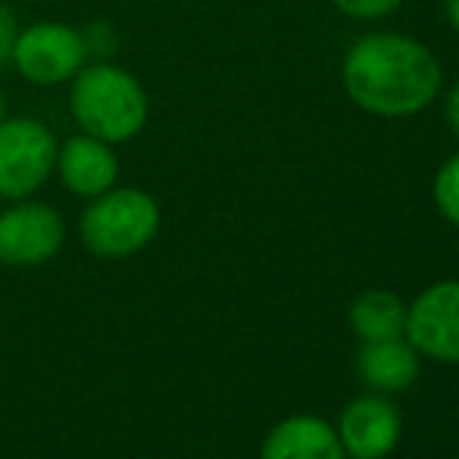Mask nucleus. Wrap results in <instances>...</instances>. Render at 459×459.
<instances>
[{"label": "nucleus", "mask_w": 459, "mask_h": 459, "mask_svg": "<svg viewBox=\"0 0 459 459\" xmlns=\"http://www.w3.org/2000/svg\"><path fill=\"white\" fill-rule=\"evenodd\" d=\"M344 91L363 113L406 119L441 94V63L422 41L406 35H366L341 63Z\"/></svg>", "instance_id": "f257e3e1"}, {"label": "nucleus", "mask_w": 459, "mask_h": 459, "mask_svg": "<svg viewBox=\"0 0 459 459\" xmlns=\"http://www.w3.org/2000/svg\"><path fill=\"white\" fill-rule=\"evenodd\" d=\"M73 82V116L85 134L119 144L144 128L147 94L132 73L119 66H91L75 73Z\"/></svg>", "instance_id": "f03ea898"}, {"label": "nucleus", "mask_w": 459, "mask_h": 459, "mask_svg": "<svg viewBox=\"0 0 459 459\" xmlns=\"http://www.w3.org/2000/svg\"><path fill=\"white\" fill-rule=\"evenodd\" d=\"M160 231V206L147 191L138 187H119L91 197L88 210L82 212V241L94 256L103 260H122L157 238Z\"/></svg>", "instance_id": "7ed1b4c3"}, {"label": "nucleus", "mask_w": 459, "mask_h": 459, "mask_svg": "<svg viewBox=\"0 0 459 459\" xmlns=\"http://www.w3.org/2000/svg\"><path fill=\"white\" fill-rule=\"evenodd\" d=\"M56 141L38 119L0 122V197L22 200L50 178L56 166Z\"/></svg>", "instance_id": "20e7f679"}, {"label": "nucleus", "mask_w": 459, "mask_h": 459, "mask_svg": "<svg viewBox=\"0 0 459 459\" xmlns=\"http://www.w3.org/2000/svg\"><path fill=\"white\" fill-rule=\"evenodd\" d=\"M13 63L35 85H56L79 73L85 60V41L73 25L35 22L16 35Z\"/></svg>", "instance_id": "39448f33"}, {"label": "nucleus", "mask_w": 459, "mask_h": 459, "mask_svg": "<svg viewBox=\"0 0 459 459\" xmlns=\"http://www.w3.org/2000/svg\"><path fill=\"white\" fill-rule=\"evenodd\" d=\"M66 225L48 204H16L0 212V263L4 266H41L63 247Z\"/></svg>", "instance_id": "423d86ee"}, {"label": "nucleus", "mask_w": 459, "mask_h": 459, "mask_svg": "<svg viewBox=\"0 0 459 459\" xmlns=\"http://www.w3.org/2000/svg\"><path fill=\"white\" fill-rule=\"evenodd\" d=\"M406 341L416 353L459 363V281L431 284L406 309Z\"/></svg>", "instance_id": "0eeeda50"}, {"label": "nucleus", "mask_w": 459, "mask_h": 459, "mask_svg": "<svg viewBox=\"0 0 459 459\" xmlns=\"http://www.w3.org/2000/svg\"><path fill=\"white\" fill-rule=\"evenodd\" d=\"M341 447L353 459H385L400 441V412L385 397H357L341 412Z\"/></svg>", "instance_id": "6e6552de"}, {"label": "nucleus", "mask_w": 459, "mask_h": 459, "mask_svg": "<svg viewBox=\"0 0 459 459\" xmlns=\"http://www.w3.org/2000/svg\"><path fill=\"white\" fill-rule=\"evenodd\" d=\"M56 169H60L63 185L73 194L97 197V194L113 187L116 176H119V160L109 151L107 141L94 138V134H82V138H69L56 151Z\"/></svg>", "instance_id": "1a4fd4ad"}, {"label": "nucleus", "mask_w": 459, "mask_h": 459, "mask_svg": "<svg viewBox=\"0 0 459 459\" xmlns=\"http://www.w3.org/2000/svg\"><path fill=\"white\" fill-rule=\"evenodd\" d=\"M260 459H344L338 431L316 416H290L263 441Z\"/></svg>", "instance_id": "9d476101"}, {"label": "nucleus", "mask_w": 459, "mask_h": 459, "mask_svg": "<svg viewBox=\"0 0 459 459\" xmlns=\"http://www.w3.org/2000/svg\"><path fill=\"white\" fill-rule=\"evenodd\" d=\"M357 372L375 391H406L419 375V359L410 341H363L357 353Z\"/></svg>", "instance_id": "9b49d317"}, {"label": "nucleus", "mask_w": 459, "mask_h": 459, "mask_svg": "<svg viewBox=\"0 0 459 459\" xmlns=\"http://www.w3.org/2000/svg\"><path fill=\"white\" fill-rule=\"evenodd\" d=\"M351 325L359 341L400 338L406 325V307L391 290H366L353 300Z\"/></svg>", "instance_id": "f8f14e48"}, {"label": "nucleus", "mask_w": 459, "mask_h": 459, "mask_svg": "<svg viewBox=\"0 0 459 459\" xmlns=\"http://www.w3.org/2000/svg\"><path fill=\"white\" fill-rule=\"evenodd\" d=\"M431 194H435L437 212H441L450 225L459 229V153H454V157L437 169Z\"/></svg>", "instance_id": "ddd939ff"}, {"label": "nucleus", "mask_w": 459, "mask_h": 459, "mask_svg": "<svg viewBox=\"0 0 459 459\" xmlns=\"http://www.w3.org/2000/svg\"><path fill=\"white\" fill-rule=\"evenodd\" d=\"M332 4L351 19H378L397 10L403 0H332Z\"/></svg>", "instance_id": "4468645a"}, {"label": "nucleus", "mask_w": 459, "mask_h": 459, "mask_svg": "<svg viewBox=\"0 0 459 459\" xmlns=\"http://www.w3.org/2000/svg\"><path fill=\"white\" fill-rule=\"evenodd\" d=\"M16 19H13V13L6 10V6H0V60H6V56L13 54V44H16Z\"/></svg>", "instance_id": "2eb2a0df"}, {"label": "nucleus", "mask_w": 459, "mask_h": 459, "mask_svg": "<svg viewBox=\"0 0 459 459\" xmlns=\"http://www.w3.org/2000/svg\"><path fill=\"white\" fill-rule=\"evenodd\" d=\"M444 116H447L450 132L459 138V82L447 91V100H444Z\"/></svg>", "instance_id": "dca6fc26"}, {"label": "nucleus", "mask_w": 459, "mask_h": 459, "mask_svg": "<svg viewBox=\"0 0 459 459\" xmlns=\"http://www.w3.org/2000/svg\"><path fill=\"white\" fill-rule=\"evenodd\" d=\"M444 13H447V22L459 31V0H444Z\"/></svg>", "instance_id": "f3484780"}, {"label": "nucleus", "mask_w": 459, "mask_h": 459, "mask_svg": "<svg viewBox=\"0 0 459 459\" xmlns=\"http://www.w3.org/2000/svg\"><path fill=\"white\" fill-rule=\"evenodd\" d=\"M0 122H4V97H0Z\"/></svg>", "instance_id": "a211bd4d"}]
</instances>
